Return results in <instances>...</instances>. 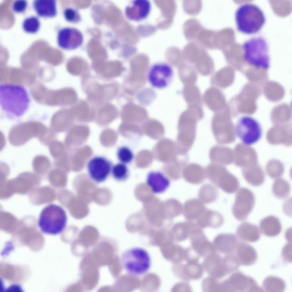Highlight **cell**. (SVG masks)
<instances>
[{
    "mask_svg": "<svg viewBox=\"0 0 292 292\" xmlns=\"http://www.w3.org/2000/svg\"><path fill=\"white\" fill-rule=\"evenodd\" d=\"M195 222L202 229L207 227L217 228L223 224L224 218L219 212L206 208Z\"/></svg>",
    "mask_w": 292,
    "mask_h": 292,
    "instance_id": "cell-16",
    "label": "cell"
},
{
    "mask_svg": "<svg viewBox=\"0 0 292 292\" xmlns=\"http://www.w3.org/2000/svg\"><path fill=\"white\" fill-rule=\"evenodd\" d=\"M235 18L238 30L248 34L258 32L266 21L261 9L251 3H245L239 7L236 11Z\"/></svg>",
    "mask_w": 292,
    "mask_h": 292,
    "instance_id": "cell-2",
    "label": "cell"
},
{
    "mask_svg": "<svg viewBox=\"0 0 292 292\" xmlns=\"http://www.w3.org/2000/svg\"><path fill=\"white\" fill-rule=\"evenodd\" d=\"M225 268L227 272H230L237 269L240 265V262L236 256L229 255L226 257Z\"/></svg>",
    "mask_w": 292,
    "mask_h": 292,
    "instance_id": "cell-34",
    "label": "cell"
},
{
    "mask_svg": "<svg viewBox=\"0 0 292 292\" xmlns=\"http://www.w3.org/2000/svg\"><path fill=\"white\" fill-rule=\"evenodd\" d=\"M236 257L240 264L248 266L254 264L257 260V255L255 250L244 243L238 244L236 249Z\"/></svg>",
    "mask_w": 292,
    "mask_h": 292,
    "instance_id": "cell-22",
    "label": "cell"
},
{
    "mask_svg": "<svg viewBox=\"0 0 292 292\" xmlns=\"http://www.w3.org/2000/svg\"><path fill=\"white\" fill-rule=\"evenodd\" d=\"M32 165L34 168H48L51 165L49 159L46 157L42 155L36 156L33 159Z\"/></svg>",
    "mask_w": 292,
    "mask_h": 292,
    "instance_id": "cell-36",
    "label": "cell"
},
{
    "mask_svg": "<svg viewBox=\"0 0 292 292\" xmlns=\"http://www.w3.org/2000/svg\"><path fill=\"white\" fill-rule=\"evenodd\" d=\"M68 71L71 74L79 76L83 74L86 71L85 66L80 63H71L68 66Z\"/></svg>",
    "mask_w": 292,
    "mask_h": 292,
    "instance_id": "cell-37",
    "label": "cell"
},
{
    "mask_svg": "<svg viewBox=\"0 0 292 292\" xmlns=\"http://www.w3.org/2000/svg\"><path fill=\"white\" fill-rule=\"evenodd\" d=\"M94 86L88 92L89 99L99 103L110 100L111 95V86L110 84Z\"/></svg>",
    "mask_w": 292,
    "mask_h": 292,
    "instance_id": "cell-25",
    "label": "cell"
},
{
    "mask_svg": "<svg viewBox=\"0 0 292 292\" xmlns=\"http://www.w3.org/2000/svg\"><path fill=\"white\" fill-rule=\"evenodd\" d=\"M182 175L186 181L193 184L202 183L206 177L205 169L200 165L193 163L184 166Z\"/></svg>",
    "mask_w": 292,
    "mask_h": 292,
    "instance_id": "cell-15",
    "label": "cell"
},
{
    "mask_svg": "<svg viewBox=\"0 0 292 292\" xmlns=\"http://www.w3.org/2000/svg\"><path fill=\"white\" fill-rule=\"evenodd\" d=\"M146 182L152 192L156 194L164 192L170 184L169 180L159 171L149 172L147 175Z\"/></svg>",
    "mask_w": 292,
    "mask_h": 292,
    "instance_id": "cell-19",
    "label": "cell"
},
{
    "mask_svg": "<svg viewBox=\"0 0 292 292\" xmlns=\"http://www.w3.org/2000/svg\"><path fill=\"white\" fill-rule=\"evenodd\" d=\"M27 2L25 0H16L13 3L12 8L13 10L18 13H22L26 9Z\"/></svg>",
    "mask_w": 292,
    "mask_h": 292,
    "instance_id": "cell-38",
    "label": "cell"
},
{
    "mask_svg": "<svg viewBox=\"0 0 292 292\" xmlns=\"http://www.w3.org/2000/svg\"><path fill=\"white\" fill-rule=\"evenodd\" d=\"M285 237L288 242H291V230L289 229L286 231L285 233Z\"/></svg>",
    "mask_w": 292,
    "mask_h": 292,
    "instance_id": "cell-41",
    "label": "cell"
},
{
    "mask_svg": "<svg viewBox=\"0 0 292 292\" xmlns=\"http://www.w3.org/2000/svg\"><path fill=\"white\" fill-rule=\"evenodd\" d=\"M236 234L238 238L243 241L253 242L258 240L260 237V231L256 225L244 222L238 227Z\"/></svg>",
    "mask_w": 292,
    "mask_h": 292,
    "instance_id": "cell-23",
    "label": "cell"
},
{
    "mask_svg": "<svg viewBox=\"0 0 292 292\" xmlns=\"http://www.w3.org/2000/svg\"><path fill=\"white\" fill-rule=\"evenodd\" d=\"M260 230L264 235L273 237L278 235L281 232V225L279 220L273 216L262 219L259 224Z\"/></svg>",
    "mask_w": 292,
    "mask_h": 292,
    "instance_id": "cell-21",
    "label": "cell"
},
{
    "mask_svg": "<svg viewBox=\"0 0 292 292\" xmlns=\"http://www.w3.org/2000/svg\"><path fill=\"white\" fill-rule=\"evenodd\" d=\"M237 136L244 144L250 146L257 142L262 135L261 126L254 118L244 116L238 121L235 127Z\"/></svg>",
    "mask_w": 292,
    "mask_h": 292,
    "instance_id": "cell-7",
    "label": "cell"
},
{
    "mask_svg": "<svg viewBox=\"0 0 292 292\" xmlns=\"http://www.w3.org/2000/svg\"><path fill=\"white\" fill-rule=\"evenodd\" d=\"M67 219L66 212L62 207L51 204L45 206L42 210L38 224L43 233L56 235L61 233L64 229Z\"/></svg>",
    "mask_w": 292,
    "mask_h": 292,
    "instance_id": "cell-4",
    "label": "cell"
},
{
    "mask_svg": "<svg viewBox=\"0 0 292 292\" xmlns=\"http://www.w3.org/2000/svg\"><path fill=\"white\" fill-rule=\"evenodd\" d=\"M111 173L115 180L123 181L126 180L129 175L128 169L125 164L120 163L113 166Z\"/></svg>",
    "mask_w": 292,
    "mask_h": 292,
    "instance_id": "cell-30",
    "label": "cell"
},
{
    "mask_svg": "<svg viewBox=\"0 0 292 292\" xmlns=\"http://www.w3.org/2000/svg\"><path fill=\"white\" fill-rule=\"evenodd\" d=\"M120 260L125 271L135 276L146 273L150 268L151 263L148 252L139 247L131 248L124 251L121 255Z\"/></svg>",
    "mask_w": 292,
    "mask_h": 292,
    "instance_id": "cell-3",
    "label": "cell"
},
{
    "mask_svg": "<svg viewBox=\"0 0 292 292\" xmlns=\"http://www.w3.org/2000/svg\"><path fill=\"white\" fill-rule=\"evenodd\" d=\"M48 129L43 124L37 122L19 124L10 130L8 136L9 141L13 146H21L33 137H37L39 140Z\"/></svg>",
    "mask_w": 292,
    "mask_h": 292,
    "instance_id": "cell-6",
    "label": "cell"
},
{
    "mask_svg": "<svg viewBox=\"0 0 292 292\" xmlns=\"http://www.w3.org/2000/svg\"><path fill=\"white\" fill-rule=\"evenodd\" d=\"M33 5L37 14L40 17H52L57 14L55 0H35L33 2Z\"/></svg>",
    "mask_w": 292,
    "mask_h": 292,
    "instance_id": "cell-24",
    "label": "cell"
},
{
    "mask_svg": "<svg viewBox=\"0 0 292 292\" xmlns=\"http://www.w3.org/2000/svg\"><path fill=\"white\" fill-rule=\"evenodd\" d=\"M61 102L66 105L75 104L78 97L76 91L72 88H67L61 90L59 93Z\"/></svg>",
    "mask_w": 292,
    "mask_h": 292,
    "instance_id": "cell-31",
    "label": "cell"
},
{
    "mask_svg": "<svg viewBox=\"0 0 292 292\" xmlns=\"http://www.w3.org/2000/svg\"><path fill=\"white\" fill-rule=\"evenodd\" d=\"M226 148L219 145H216L210 149L209 154L210 159L213 163L222 165L226 163Z\"/></svg>",
    "mask_w": 292,
    "mask_h": 292,
    "instance_id": "cell-29",
    "label": "cell"
},
{
    "mask_svg": "<svg viewBox=\"0 0 292 292\" xmlns=\"http://www.w3.org/2000/svg\"><path fill=\"white\" fill-rule=\"evenodd\" d=\"M40 23L38 18L32 16L27 17L23 20L22 27L24 31L29 33H35L38 30Z\"/></svg>",
    "mask_w": 292,
    "mask_h": 292,
    "instance_id": "cell-32",
    "label": "cell"
},
{
    "mask_svg": "<svg viewBox=\"0 0 292 292\" xmlns=\"http://www.w3.org/2000/svg\"><path fill=\"white\" fill-rule=\"evenodd\" d=\"M173 70L171 66L164 62H158L153 64L147 74L149 82L153 88L163 89L168 86L173 76Z\"/></svg>",
    "mask_w": 292,
    "mask_h": 292,
    "instance_id": "cell-9",
    "label": "cell"
},
{
    "mask_svg": "<svg viewBox=\"0 0 292 292\" xmlns=\"http://www.w3.org/2000/svg\"><path fill=\"white\" fill-rule=\"evenodd\" d=\"M228 281L234 291H263L253 278L240 272L232 274Z\"/></svg>",
    "mask_w": 292,
    "mask_h": 292,
    "instance_id": "cell-13",
    "label": "cell"
},
{
    "mask_svg": "<svg viewBox=\"0 0 292 292\" xmlns=\"http://www.w3.org/2000/svg\"><path fill=\"white\" fill-rule=\"evenodd\" d=\"M197 121L193 117L183 116L179 125L178 140L180 153L186 154L192 147L196 135Z\"/></svg>",
    "mask_w": 292,
    "mask_h": 292,
    "instance_id": "cell-8",
    "label": "cell"
},
{
    "mask_svg": "<svg viewBox=\"0 0 292 292\" xmlns=\"http://www.w3.org/2000/svg\"><path fill=\"white\" fill-rule=\"evenodd\" d=\"M206 208L204 204L199 199H191L184 203L182 214L186 220L195 221Z\"/></svg>",
    "mask_w": 292,
    "mask_h": 292,
    "instance_id": "cell-20",
    "label": "cell"
},
{
    "mask_svg": "<svg viewBox=\"0 0 292 292\" xmlns=\"http://www.w3.org/2000/svg\"><path fill=\"white\" fill-rule=\"evenodd\" d=\"M292 247L291 244H286L282 250V256L284 259L289 262L292 261Z\"/></svg>",
    "mask_w": 292,
    "mask_h": 292,
    "instance_id": "cell-40",
    "label": "cell"
},
{
    "mask_svg": "<svg viewBox=\"0 0 292 292\" xmlns=\"http://www.w3.org/2000/svg\"><path fill=\"white\" fill-rule=\"evenodd\" d=\"M263 287L265 291L270 292H281L285 289L286 285L282 279L275 276L268 277L264 279Z\"/></svg>",
    "mask_w": 292,
    "mask_h": 292,
    "instance_id": "cell-27",
    "label": "cell"
},
{
    "mask_svg": "<svg viewBox=\"0 0 292 292\" xmlns=\"http://www.w3.org/2000/svg\"><path fill=\"white\" fill-rule=\"evenodd\" d=\"M57 39L60 47L65 50H72L82 44L83 36L82 33L75 28L65 27L59 31Z\"/></svg>",
    "mask_w": 292,
    "mask_h": 292,
    "instance_id": "cell-12",
    "label": "cell"
},
{
    "mask_svg": "<svg viewBox=\"0 0 292 292\" xmlns=\"http://www.w3.org/2000/svg\"><path fill=\"white\" fill-rule=\"evenodd\" d=\"M63 14L65 19L71 23H78L81 19V16L78 12L73 8L66 9L64 11Z\"/></svg>",
    "mask_w": 292,
    "mask_h": 292,
    "instance_id": "cell-35",
    "label": "cell"
},
{
    "mask_svg": "<svg viewBox=\"0 0 292 292\" xmlns=\"http://www.w3.org/2000/svg\"><path fill=\"white\" fill-rule=\"evenodd\" d=\"M244 60L250 65L256 67L268 69L270 66V58L268 44L263 37L251 38L243 44Z\"/></svg>",
    "mask_w": 292,
    "mask_h": 292,
    "instance_id": "cell-5",
    "label": "cell"
},
{
    "mask_svg": "<svg viewBox=\"0 0 292 292\" xmlns=\"http://www.w3.org/2000/svg\"><path fill=\"white\" fill-rule=\"evenodd\" d=\"M255 201L254 194L250 189L245 187L239 189L232 208L235 218L240 221L246 219L252 210Z\"/></svg>",
    "mask_w": 292,
    "mask_h": 292,
    "instance_id": "cell-10",
    "label": "cell"
},
{
    "mask_svg": "<svg viewBox=\"0 0 292 292\" xmlns=\"http://www.w3.org/2000/svg\"><path fill=\"white\" fill-rule=\"evenodd\" d=\"M219 195L218 190L214 184L208 183L203 185L198 194L199 199L203 203L210 204L217 199Z\"/></svg>",
    "mask_w": 292,
    "mask_h": 292,
    "instance_id": "cell-26",
    "label": "cell"
},
{
    "mask_svg": "<svg viewBox=\"0 0 292 292\" xmlns=\"http://www.w3.org/2000/svg\"><path fill=\"white\" fill-rule=\"evenodd\" d=\"M54 132L50 128L48 129L43 137L39 140L45 145H49L53 141Z\"/></svg>",
    "mask_w": 292,
    "mask_h": 292,
    "instance_id": "cell-39",
    "label": "cell"
},
{
    "mask_svg": "<svg viewBox=\"0 0 292 292\" xmlns=\"http://www.w3.org/2000/svg\"><path fill=\"white\" fill-rule=\"evenodd\" d=\"M211 129L216 141L220 144L228 143L230 140V129L229 125L221 117H216L213 119Z\"/></svg>",
    "mask_w": 292,
    "mask_h": 292,
    "instance_id": "cell-18",
    "label": "cell"
},
{
    "mask_svg": "<svg viewBox=\"0 0 292 292\" xmlns=\"http://www.w3.org/2000/svg\"><path fill=\"white\" fill-rule=\"evenodd\" d=\"M151 9V5L148 0L132 1L126 7L125 13L129 19L135 21L143 20L149 15Z\"/></svg>",
    "mask_w": 292,
    "mask_h": 292,
    "instance_id": "cell-14",
    "label": "cell"
},
{
    "mask_svg": "<svg viewBox=\"0 0 292 292\" xmlns=\"http://www.w3.org/2000/svg\"><path fill=\"white\" fill-rule=\"evenodd\" d=\"M112 162L106 158L96 156L88 161L87 167L89 175L95 182L100 183L104 181L111 173Z\"/></svg>",
    "mask_w": 292,
    "mask_h": 292,
    "instance_id": "cell-11",
    "label": "cell"
},
{
    "mask_svg": "<svg viewBox=\"0 0 292 292\" xmlns=\"http://www.w3.org/2000/svg\"><path fill=\"white\" fill-rule=\"evenodd\" d=\"M290 190L289 183L283 179L276 180L272 185V190L273 194L279 198H285L288 197Z\"/></svg>",
    "mask_w": 292,
    "mask_h": 292,
    "instance_id": "cell-28",
    "label": "cell"
},
{
    "mask_svg": "<svg viewBox=\"0 0 292 292\" xmlns=\"http://www.w3.org/2000/svg\"><path fill=\"white\" fill-rule=\"evenodd\" d=\"M212 183L224 192L229 194L235 192L239 186L238 179L228 172L226 169L218 175Z\"/></svg>",
    "mask_w": 292,
    "mask_h": 292,
    "instance_id": "cell-17",
    "label": "cell"
},
{
    "mask_svg": "<svg viewBox=\"0 0 292 292\" xmlns=\"http://www.w3.org/2000/svg\"><path fill=\"white\" fill-rule=\"evenodd\" d=\"M117 155L119 161L125 164L130 163L134 158V155L132 151L128 147L124 146L120 147L118 149Z\"/></svg>",
    "mask_w": 292,
    "mask_h": 292,
    "instance_id": "cell-33",
    "label": "cell"
},
{
    "mask_svg": "<svg viewBox=\"0 0 292 292\" xmlns=\"http://www.w3.org/2000/svg\"><path fill=\"white\" fill-rule=\"evenodd\" d=\"M30 100L27 90L20 85H0V104L3 111L10 116L19 117L29 107Z\"/></svg>",
    "mask_w": 292,
    "mask_h": 292,
    "instance_id": "cell-1",
    "label": "cell"
}]
</instances>
